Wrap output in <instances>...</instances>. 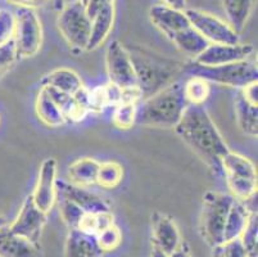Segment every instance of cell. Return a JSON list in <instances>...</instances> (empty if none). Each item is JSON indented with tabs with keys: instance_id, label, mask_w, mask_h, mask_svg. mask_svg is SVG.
<instances>
[{
	"instance_id": "3",
	"label": "cell",
	"mask_w": 258,
	"mask_h": 257,
	"mask_svg": "<svg viewBox=\"0 0 258 257\" xmlns=\"http://www.w3.org/2000/svg\"><path fill=\"white\" fill-rule=\"evenodd\" d=\"M190 76H197L208 82L241 89L258 79L257 61L254 58L222 66H201L191 62L185 66Z\"/></svg>"
},
{
	"instance_id": "9",
	"label": "cell",
	"mask_w": 258,
	"mask_h": 257,
	"mask_svg": "<svg viewBox=\"0 0 258 257\" xmlns=\"http://www.w3.org/2000/svg\"><path fill=\"white\" fill-rule=\"evenodd\" d=\"M185 14L189 20L190 26L210 44L235 45L240 42L239 34H236L230 27L229 23L222 21L221 18L199 9H186Z\"/></svg>"
},
{
	"instance_id": "5",
	"label": "cell",
	"mask_w": 258,
	"mask_h": 257,
	"mask_svg": "<svg viewBox=\"0 0 258 257\" xmlns=\"http://www.w3.org/2000/svg\"><path fill=\"white\" fill-rule=\"evenodd\" d=\"M221 167L230 194L235 199L244 202L257 195V170L249 159L229 150Z\"/></svg>"
},
{
	"instance_id": "44",
	"label": "cell",
	"mask_w": 258,
	"mask_h": 257,
	"mask_svg": "<svg viewBox=\"0 0 258 257\" xmlns=\"http://www.w3.org/2000/svg\"><path fill=\"white\" fill-rule=\"evenodd\" d=\"M4 226H7V220L4 216L0 215V229H2V228H4Z\"/></svg>"
},
{
	"instance_id": "6",
	"label": "cell",
	"mask_w": 258,
	"mask_h": 257,
	"mask_svg": "<svg viewBox=\"0 0 258 257\" xmlns=\"http://www.w3.org/2000/svg\"><path fill=\"white\" fill-rule=\"evenodd\" d=\"M130 57L137 74L138 89L143 99H147L148 96L153 95L154 93L170 85L179 68L176 63L158 60L157 57L133 56L131 53Z\"/></svg>"
},
{
	"instance_id": "23",
	"label": "cell",
	"mask_w": 258,
	"mask_h": 257,
	"mask_svg": "<svg viewBox=\"0 0 258 257\" xmlns=\"http://www.w3.org/2000/svg\"><path fill=\"white\" fill-rule=\"evenodd\" d=\"M35 111H36V115L40 121L46 126L59 127L64 125V115L44 86H41L39 94H37Z\"/></svg>"
},
{
	"instance_id": "19",
	"label": "cell",
	"mask_w": 258,
	"mask_h": 257,
	"mask_svg": "<svg viewBox=\"0 0 258 257\" xmlns=\"http://www.w3.org/2000/svg\"><path fill=\"white\" fill-rule=\"evenodd\" d=\"M114 4L104 7L91 18V31L86 50H94L99 48L105 41L114 23Z\"/></svg>"
},
{
	"instance_id": "21",
	"label": "cell",
	"mask_w": 258,
	"mask_h": 257,
	"mask_svg": "<svg viewBox=\"0 0 258 257\" xmlns=\"http://www.w3.org/2000/svg\"><path fill=\"white\" fill-rule=\"evenodd\" d=\"M235 113L238 126L245 135L250 138H257L258 134V110L257 105L249 102L240 89L236 93Z\"/></svg>"
},
{
	"instance_id": "1",
	"label": "cell",
	"mask_w": 258,
	"mask_h": 257,
	"mask_svg": "<svg viewBox=\"0 0 258 257\" xmlns=\"http://www.w3.org/2000/svg\"><path fill=\"white\" fill-rule=\"evenodd\" d=\"M175 130L215 173H222V160L230 149L203 106H187Z\"/></svg>"
},
{
	"instance_id": "8",
	"label": "cell",
	"mask_w": 258,
	"mask_h": 257,
	"mask_svg": "<svg viewBox=\"0 0 258 257\" xmlns=\"http://www.w3.org/2000/svg\"><path fill=\"white\" fill-rule=\"evenodd\" d=\"M58 28L72 48L86 50L91 31V20L79 0L63 8L58 17Z\"/></svg>"
},
{
	"instance_id": "30",
	"label": "cell",
	"mask_w": 258,
	"mask_h": 257,
	"mask_svg": "<svg viewBox=\"0 0 258 257\" xmlns=\"http://www.w3.org/2000/svg\"><path fill=\"white\" fill-rule=\"evenodd\" d=\"M122 178H123V169L121 165L114 161L100 162L97 179V184H99L100 187L112 189L121 183Z\"/></svg>"
},
{
	"instance_id": "31",
	"label": "cell",
	"mask_w": 258,
	"mask_h": 257,
	"mask_svg": "<svg viewBox=\"0 0 258 257\" xmlns=\"http://www.w3.org/2000/svg\"><path fill=\"white\" fill-rule=\"evenodd\" d=\"M57 199L59 203V215L66 226L69 229H79L80 223L86 212L69 199L60 197H57Z\"/></svg>"
},
{
	"instance_id": "15",
	"label": "cell",
	"mask_w": 258,
	"mask_h": 257,
	"mask_svg": "<svg viewBox=\"0 0 258 257\" xmlns=\"http://www.w3.org/2000/svg\"><path fill=\"white\" fill-rule=\"evenodd\" d=\"M181 242V235L175 220L163 212H154L152 216V246L168 256Z\"/></svg>"
},
{
	"instance_id": "36",
	"label": "cell",
	"mask_w": 258,
	"mask_h": 257,
	"mask_svg": "<svg viewBox=\"0 0 258 257\" xmlns=\"http://www.w3.org/2000/svg\"><path fill=\"white\" fill-rule=\"evenodd\" d=\"M217 249L222 257H248L247 249L244 247L240 238L227 240L217 246Z\"/></svg>"
},
{
	"instance_id": "32",
	"label": "cell",
	"mask_w": 258,
	"mask_h": 257,
	"mask_svg": "<svg viewBox=\"0 0 258 257\" xmlns=\"http://www.w3.org/2000/svg\"><path fill=\"white\" fill-rule=\"evenodd\" d=\"M243 242L244 247L247 249L248 257H257V244H258V221L257 212L250 214L247 221V225L244 228L243 233L239 237Z\"/></svg>"
},
{
	"instance_id": "10",
	"label": "cell",
	"mask_w": 258,
	"mask_h": 257,
	"mask_svg": "<svg viewBox=\"0 0 258 257\" xmlns=\"http://www.w3.org/2000/svg\"><path fill=\"white\" fill-rule=\"evenodd\" d=\"M105 67L109 82L121 90L138 88V79L131 61L130 52L118 40L107 46L105 50Z\"/></svg>"
},
{
	"instance_id": "17",
	"label": "cell",
	"mask_w": 258,
	"mask_h": 257,
	"mask_svg": "<svg viewBox=\"0 0 258 257\" xmlns=\"http://www.w3.org/2000/svg\"><path fill=\"white\" fill-rule=\"evenodd\" d=\"M0 257H40V244L12 233L7 225L0 229Z\"/></svg>"
},
{
	"instance_id": "14",
	"label": "cell",
	"mask_w": 258,
	"mask_h": 257,
	"mask_svg": "<svg viewBox=\"0 0 258 257\" xmlns=\"http://www.w3.org/2000/svg\"><path fill=\"white\" fill-rule=\"evenodd\" d=\"M57 197L74 202L76 206L88 214L111 211V207L105 199L89 190L86 187L76 185L69 180H57Z\"/></svg>"
},
{
	"instance_id": "41",
	"label": "cell",
	"mask_w": 258,
	"mask_h": 257,
	"mask_svg": "<svg viewBox=\"0 0 258 257\" xmlns=\"http://www.w3.org/2000/svg\"><path fill=\"white\" fill-rule=\"evenodd\" d=\"M161 2L162 4L173 9H179V11H184L185 6H186V0H161Z\"/></svg>"
},
{
	"instance_id": "16",
	"label": "cell",
	"mask_w": 258,
	"mask_h": 257,
	"mask_svg": "<svg viewBox=\"0 0 258 257\" xmlns=\"http://www.w3.org/2000/svg\"><path fill=\"white\" fill-rule=\"evenodd\" d=\"M149 18L151 22L168 39L177 32L190 27V22L184 11L173 9L165 4H157L152 7L149 9Z\"/></svg>"
},
{
	"instance_id": "29",
	"label": "cell",
	"mask_w": 258,
	"mask_h": 257,
	"mask_svg": "<svg viewBox=\"0 0 258 257\" xmlns=\"http://www.w3.org/2000/svg\"><path fill=\"white\" fill-rule=\"evenodd\" d=\"M113 215L111 211L98 212V214H88L84 215L83 220L80 223L79 229L91 235H97L103 229L113 225Z\"/></svg>"
},
{
	"instance_id": "24",
	"label": "cell",
	"mask_w": 258,
	"mask_h": 257,
	"mask_svg": "<svg viewBox=\"0 0 258 257\" xmlns=\"http://www.w3.org/2000/svg\"><path fill=\"white\" fill-rule=\"evenodd\" d=\"M221 3L227 23L236 34L240 35L245 30L254 0H221Z\"/></svg>"
},
{
	"instance_id": "40",
	"label": "cell",
	"mask_w": 258,
	"mask_h": 257,
	"mask_svg": "<svg viewBox=\"0 0 258 257\" xmlns=\"http://www.w3.org/2000/svg\"><path fill=\"white\" fill-rule=\"evenodd\" d=\"M167 257H191V253H190L189 246L182 240L181 243H180V246L177 247L172 253L168 254Z\"/></svg>"
},
{
	"instance_id": "13",
	"label": "cell",
	"mask_w": 258,
	"mask_h": 257,
	"mask_svg": "<svg viewBox=\"0 0 258 257\" xmlns=\"http://www.w3.org/2000/svg\"><path fill=\"white\" fill-rule=\"evenodd\" d=\"M254 48L250 44H210L205 50L194 58L193 62L201 66H222L252 58Z\"/></svg>"
},
{
	"instance_id": "45",
	"label": "cell",
	"mask_w": 258,
	"mask_h": 257,
	"mask_svg": "<svg viewBox=\"0 0 258 257\" xmlns=\"http://www.w3.org/2000/svg\"><path fill=\"white\" fill-rule=\"evenodd\" d=\"M79 2H80V3H81V4H83L84 7H86V4H88L89 0H79Z\"/></svg>"
},
{
	"instance_id": "20",
	"label": "cell",
	"mask_w": 258,
	"mask_h": 257,
	"mask_svg": "<svg viewBox=\"0 0 258 257\" xmlns=\"http://www.w3.org/2000/svg\"><path fill=\"white\" fill-rule=\"evenodd\" d=\"M43 86H48L71 96H75L84 89L81 77L70 68H57L51 71L44 77Z\"/></svg>"
},
{
	"instance_id": "25",
	"label": "cell",
	"mask_w": 258,
	"mask_h": 257,
	"mask_svg": "<svg viewBox=\"0 0 258 257\" xmlns=\"http://www.w3.org/2000/svg\"><path fill=\"white\" fill-rule=\"evenodd\" d=\"M250 212L245 203L238 199H234V203L231 206L227 215L226 224H225V230H224V242L227 240L235 239L239 238L243 233L244 228L247 225V221L249 219Z\"/></svg>"
},
{
	"instance_id": "26",
	"label": "cell",
	"mask_w": 258,
	"mask_h": 257,
	"mask_svg": "<svg viewBox=\"0 0 258 257\" xmlns=\"http://www.w3.org/2000/svg\"><path fill=\"white\" fill-rule=\"evenodd\" d=\"M170 40L179 50H181L186 56L193 57V58H196L198 54H201L210 45V42L205 37L201 36L191 26L171 36Z\"/></svg>"
},
{
	"instance_id": "28",
	"label": "cell",
	"mask_w": 258,
	"mask_h": 257,
	"mask_svg": "<svg viewBox=\"0 0 258 257\" xmlns=\"http://www.w3.org/2000/svg\"><path fill=\"white\" fill-rule=\"evenodd\" d=\"M138 103L137 102H126L122 100L118 105L113 107L112 112V122L116 127L121 130H128L137 122Z\"/></svg>"
},
{
	"instance_id": "37",
	"label": "cell",
	"mask_w": 258,
	"mask_h": 257,
	"mask_svg": "<svg viewBox=\"0 0 258 257\" xmlns=\"http://www.w3.org/2000/svg\"><path fill=\"white\" fill-rule=\"evenodd\" d=\"M109 4H114V0H89L88 4H86L85 7L89 18L91 20L100 9L109 6Z\"/></svg>"
},
{
	"instance_id": "33",
	"label": "cell",
	"mask_w": 258,
	"mask_h": 257,
	"mask_svg": "<svg viewBox=\"0 0 258 257\" xmlns=\"http://www.w3.org/2000/svg\"><path fill=\"white\" fill-rule=\"evenodd\" d=\"M97 238V242H98V246L100 247L103 252H111L113 249H116L117 247L121 244L122 242V234L119 232V229L117 228L116 225H111L103 229L102 232L98 233L95 235Z\"/></svg>"
},
{
	"instance_id": "38",
	"label": "cell",
	"mask_w": 258,
	"mask_h": 257,
	"mask_svg": "<svg viewBox=\"0 0 258 257\" xmlns=\"http://www.w3.org/2000/svg\"><path fill=\"white\" fill-rule=\"evenodd\" d=\"M8 4L16 6L17 8H39L46 4L49 0H6Z\"/></svg>"
},
{
	"instance_id": "43",
	"label": "cell",
	"mask_w": 258,
	"mask_h": 257,
	"mask_svg": "<svg viewBox=\"0 0 258 257\" xmlns=\"http://www.w3.org/2000/svg\"><path fill=\"white\" fill-rule=\"evenodd\" d=\"M212 257H222L221 253L219 252V249H217V247L212 248Z\"/></svg>"
},
{
	"instance_id": "27",
	"label": "cell",
	"mask_w": 258,
	"mask_h": 257,
	"mask_svg": "<svg viewBox=\"0 0 258 257\" xmlns=\"http://www.w3.org/2000/svg\"><path fill=\"white\" fill-rule=\"evenodd\" d=\"M184 94L189 105L203 106L211 94L210 82L197 76L189 77L184 82Z\"/></svg>"
},
{
	"instance_id": "12",
	"label": "cell",
	"mask_w": 258,
	"mask_h": 257,
	"mask_svg": "<svg viewBox=\"0 0 258 257\" xmlns=\"http://www.w3.org/2000/svg\"><path fill=\"white\" fill-rule=\"evenodd\" d=\"M57 161L55 159L44 160L39 170L36 185L31 194L32 201L40 211L49 214L57 201Z\"/></svg>"
},
{
	"instance_id": "22",
	"label": "cell",
	"mask_w": 258,
	"mask_h": 257,
	"mask_svg": "<svg viewBox=\"0 0 258 257\" xmlns=\"http://www.w3.org/2000/svg\"><path fill=\"white\" fill-rule=\"evenodd\" d=\"M100 162L91 157H83L72 162L67 170V178L70 183H74L81 187H90L97 184L98 171Z\"/></svg>"
},
{
	"instance_id": "35",
	"label": "cell",
	"mask_w": 258,
	"mask_h": 257,
	"mask_svg": "<svg viewBox=\"0 0 258 257\" xmlns=\"http://www.w3.org/2000/svg\"><path fill=\"white\" fill-rule=\"evenodd\" d=\"M17 58L18 56L16 53L13 40H11L4 45H0V77L8 72L9 68L15 65Z\"/></svg>"
},
{
	"instance_id": "39",
	"label": "cell",
	"mask_w": 258,
	"mask_h": 257,
	"mask_svg": "<svg viewBox=\"0 0 258 257\" xmlns=\"http://www.w3.org/2000/svg\"><path fill=\"white\" fill-rule=\"evenodd\" d=\"M240 91L243 93V95L252 102L253 105H257L258 106V85L257 81L252 82V84L247 85V86H244V88L240 89Z\"/></svg>"
},
{
	"instance_id": "11",
	"label": "cell",
	"mask_w": 258,
	"mask_h": 257,
	"mask_svg": "<svg viewBox=\"0 0 258 257\" xmlns=\"http://www.w3.org/2000/svg\"><path fill=\"white\" fill-rule=\"evenodd\" d=\"M46 216L36 207L32 201L31 195H27L21 206L20 212L15 221L8 225L9 230L20 237L26 238L35 244H40V238L46 224Z\"/></svg>"
},
{
	"instance_id": "42",
	"label": "cell",
	"mask_w": 258,
	"mask_h": 257,
	"mask_svg": "<svg viewBox=\"0 0 258 257\" xmlns=\"http://www.w3.org/2000/svg\"><path fill=\"white\" fill-rule=\"evenodd\" d=\"M151 257H167V254H165L162 251H159L158 248H156V247L152 246V254Z\"/></svg>"
},
{
	"instance_id": "34",
	"label": "cell",
	"mask_w": 258,
	"mask_h": 257,
	"mask_svg": "<svg viewBox=\"0 0 258 257\" xmlns=\"http://www.w3.org/2000/svg\"><path fill=\"white\" fill-rule=\"evenodd\" d=\"M15 32V14L7 9H0V45L13 39Z\"/></svg>"
},
{
	"instance_id": "2",
	"label": "cell",
	"mask_w": 258,
	"mask_h": 257,
	"mask_svg": "<svg viewBox=\"0 0 258 257\" xmlns=\"http://www.w3.org/2000/svg\"><path fill=\"white\" fill-rule=\"evenodd\" d=\"M187 106L184 84L171 82L138 106L137 124L148 127L175 129Z\"/></svg>"
},
{
	"instance_id": "18",
	"label": "cell",
	"mask_w": 258,
	"mask_h": 257,
	"mask_svg": "<svg viewBox=\"0 0 258 257\" xmlns=\"http://www.w3.org/2000/svg\"><path fill=\"white\" fill-rule=\"evenodd\" d=\"M95 235L80 229H70L64 244V257H102Z\"/></svg>"
},
{
	"instance_id": "7",
	"label": "cell",
	"mask_w": 258,
	"mask_h": 257,
	"mask_svg": "<svg viewBox=\"0 0 258 257\" xmlns=\"http://www.w3.org/2000/svg\"><path fill=\"white\" fill-rule=\"evenodd\" d=\"M12 40L18 57L30 58L39 53L43 44V26L35 9L17 8Z\"/></svg>"
},
{
	"instance_id": "4",
	"label": "cell",
	"mask_w": 258,
	"mask_h": 257,
	"mask_svg": "<svg viewBox=\"0 0 258 257\" xmlns=\"http://www.w3.org/2000/svg\"><path fill=\"white\" fill-rule=\"evenodd\" d=\"M234 199L231 194L219 192H207L203 197L199 230L202 238L212 248L224 243L225 224Z\"/></svg>"
}]
</instances>
